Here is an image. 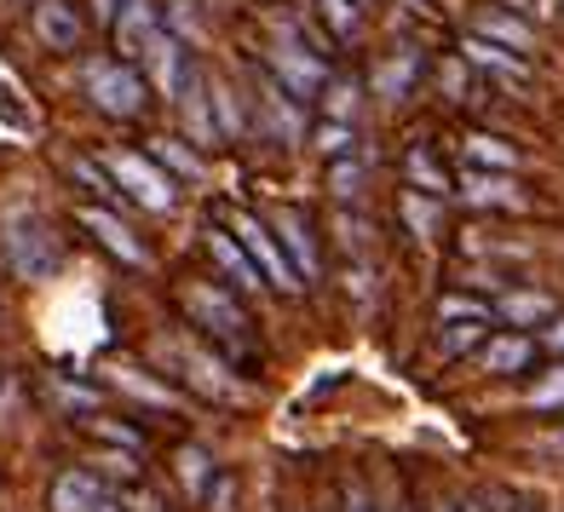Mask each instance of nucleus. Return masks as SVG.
<instances>
[{"instance_id":"obj_2","label":"nucleus","mask_w":564,"mask_h":512,"mask_svg":"<svg viewBox=\"0 0 564 512\" xmlns=\"http://www.w3.org/2000/svg\"><path fill=\"white\" fill-rule=\"evenodd\" d=\"M82 87H87V98L105 116H116V121H127V116H139L144 105H150V75H139L127 58H87L82 64Z\"/></svg>"},{"instance_id":"obj_3","label":"nucleus","mask_w":564,"mask_h":512,"mask_svg":"<svg viewBox=\"0 0 564 512\" xmlns=\"http://www.w3.org/2000/svg\"><path fill=\"white\" fill-rule=\"evenodd\" d=\"M178 299H185L191 323L208 340H219L225 351H248V312L237 305V294H225L214 283H185V288H178Z\"/></svg>"},{"instance_id":"obj_6","label":"nucleus","mask_w":564,"mask_h":512,"mask_svg":"<svg viewBox=\"0 0 564 512\" xmlns=\"http://www.w3.org/2000/svg\"><path fill=\"white\" fill-rule=\"evenodd\" d=\"M144 75H150V87H156L162 98H185V92H191V81H196L191 46L178 41L173 30H162L156 41L144 46Z\"/></svg>"},{"instance_id":"obj_26","label":"nucleus","mask_w":564,"mask_h":512,"mask_svg":"<svg viewBox=\"0 0 564 512\" xmlns=\"http://www.w3.org/2000/svg\"><path fill=\"white\" fill-rule=\"evenodd\" d=\"M208 98H214L219 139H242V133H248V116H242V105H237V92H230V81H208Z\"/></svg>"},{"instance_id":"obj_33","label":"nucleus","mask_w":564,"mask_h":512,"mask_svg":"<svg viewBox=\"0 0 564 512\" xmlns=\"http://www.w3.org/2000/svg\"><path fill=\"white\" fill-rule=\"evenodd\" d=\"M317 150L323 156H346L351 150V121H323L317 127Z\"/></svg>"},{"instance_id":"obj_28","label":"nucleus","mask_w":564,"mask_h":512,"mask_svg":"<svg viewBox=\"0 0 564 512\" xmlns=\"http://www.w3.org/2000/svg\"><path fill=\"white\" fill-rule=\"evenodd\" d=\"M496 312L484 299H473V294H444L438 299V323H490Z\"/></svg>"},{"instance_id":"obj_36","label":"nucleus","mask_w":564,"mask_h":512,"mask_svg":"<svg viewBox=\"0 0 564 512\" xmlns=\"http://www.w3.org/2000/svg\"><path fill=\"white\" fill-rule=\"evenodd\" d=\"M438 87H444L449 98H467V58H449V64L438 69Z\"/></svg>"},{"instance_id":"obj_31","label":"nucleus","mask_w":564,"mask_h":512,"mask_svg":"<svg viewBox=\"0 0 564 512\" xmlns=\"http://www.w3.org/2000/svg\"><path fill=\"white\" fill-rule=\"evenodd\" d=\"M473 346H484V323H444V351L467 357Z\"/></svg>"},{"instance_id":"obj_32","label":"nucleus","mask_w":564,"mask_h":512,"mask_svg":"<svg viewBox=\"0 0 564 512\" xmlns=\"http://www.w3.org/2000/svg\"><path fill=\"white\" fill-rule=\"evenodd\" d=\"M530 408H564V369H547L530 386Z\"/></svg>"},{"instance_id":"obj_20","label":"nucleus","mask_w":564,"mask_h":512,"mask_svg":"<svg viewBox=\"0 0 564 512\" xmlns=\"http://www.w3.org/2000/svg\"><path fill=\"white\" fill-rule=\"evenodd\" d=\"M403 178H409V190H426V196H449V190H455V178L444 173V162L432 156L426 144H415V150L403 156Z\"/></svg>"},{"instance_id":"obj_35","label":"nucleus","mask_w":564,"mask_h":512,"mask_svg":"<svg viewBox=\"0 0 564 512\" xmlns=\"http://www.w3.org/2000/svg\"><path fill=\"white\" fill-rule=\"evenodd\" d=\"M328 116H335V121L357 116V81H335V92H328Z\"/></svg>"},{"instance_id":"obj_15","label":"nucleus","mask_w":564,"mask_h":512,"mask_svg":"<svg viewBox=\"0 0 564 512\" xmlns=\"http://www.w3.org/2000/svg\"><path fill=\"white\" fill-rule=\"evenodd\" d=\"M530 357H535V340L512 328V335H490V340L478 346V369L484 374H524Z\"/></svg>"},{"instance_id":"obj_40","label":"nucleus","mask_w":564,"mask_h":512,"mask_svg":"<svg viewBox=\"0 0 564 512\" xmlns=\"http://www.w3.org/2000/svg\"><path fill=\"white\" fill-rule=\"evenodd\" d=\"M121 506H127V512H162L156 495H139V490H133V495H121Z\"/></svg>"},{"instance_id":"obj_14","label":"nucleus","mask_w":564,"mask_h":512,"mask_svg":"<svg viewBox=\"0 0 564 512\" xmlns=\"http://www.w3.org/2000/svg\"><path fill=\"white\" fill-rule=\"evenodd\" d=\"M208 253L219 260V271H225V276H237V288H242V294L271 288V283H265V271L253 265V253H248L237 237H230V230H208Z\"/></svg>"},{"instance_id":"obj_13","label":"nucleus","mask_w":564,"mask_h":512,"mask_svg":"<svg viewBox=\"0 0 564 512\" xmlns=\"http://www.w3.org/2000/svg\"><path fill=\"white\" fill-rule=\"evenodd\" d=\"M460 58L478 64L484 75H496V81H507V87H530V64L519 53H507V46H496V41H484V35L460 41Z\"/></svg>"},{"instance_id":"obj_7","label":"nucleus","mask_w":564,"mask_h":512,"mask_svg":"<svg viewBox=\"0 0 564 512\" xmlns=\"http://www.w3.org/2000/svg\"><path fill=\"white\" fill-rule=\"evenodd\" d=\"M105 167L127 185V196L139 201V208H150V214H167L173 208V178L156 167V162H144V156H127V150H110L105 156Z\"/></svg>"},{"instance_id":"obj_46","label":"nucleus","mask_w":564,"mask_h":512,"mask_svg":"<svg viewBox=\"0 0 564 512\" xmlns=\"http://www.w3.org/2000/svg\"><path fill=\"white\" fill-rule=\"evenodd\" d=\"M380 512H409V506H403V501H387V506H380Z\"/></svg>"},{"instance_id":"obj_37","label":"nucleus","mask_w":564,"mask_h":512,"mask_svg":"<svg viewBox=\"0 0 564 512\" xmlns=\"http://www.w3.org/2000/svg\"><path fill=\"white\" fill-rule=\"evenodd\" d=\"M98 467H105L110 478H139V467H133V455H127V449H116V455H98Z\"/></svg>"},{"instance_id":"obj_11","label":"nucleus","mask_w":564,"mask_h":512,"mask_svg":"<svg viewBox=\"0 0 564 512\" xmlns=\"http://www.w3.org/2000/svg\"><path fill=\"white\" fill-rule=\"evenodd\" d=\"M75 219H82V225L93 230V237H98V242H105V248L116 253L121 265H150V248H144V242L133 237V230H127V219H116L110 208H82Z\"/></svg>"},{"instance_id":"obj_16","label":"nucleus","mask_w":564,"mask_h":512,"mask_svg":"<svg viewBox=\"0 0 564 512\" xmlns=\"http://www.w3.org/2000/svg\"><path fill=\"white\" fill-rule=\"evenodd\" d=\"M473 35H484V41H496V46H507V53H519V58H530L535 53V30L519 18V12H501V7H490V12H478V23H473Z\"/></svg>"},{"instance_id":"obj_8","label":"nucleus","mask_w":564,"mask_h":512,"mask_svg":"<svg viewBox=\"0 0 564 512\" xmlns=\"http://www.w3.org/2000/svg\"><path fill=\"white\" fill-rule=\"evenodd\" d=\"M116 30V53L133 64V58H144V46L162 35V12H156V0H127L121 7V18L110 23Z\"/></svg>"},{"instance_id":"obj_45","label":"nucleus","mask_w":564,"mask_h":512,"mask_svg":"<svg viewBox=\"0 0 564 512\" xmlns=\"http://www.w3.org/2000/svg\"><path fill=\"white\" fill-rule=\"evenodd\" d=\"M432 512H467V506H455V501H438V506H432Z\"/></svg>"},{"instance_id":"obj_42","label":"nucleus","mask_w":564,"mask_h":512,"mask_svg":"<svg viewBox=\"0 0 564 512\" xmlns=\"http://www.w3.org/2000/svg\"><path fill=\"white\" fill-rule=\"evenodd\" d=\"M542 340H547V346L564 357V323H547V328H542Z\"/></svg>"},{"instance_id":"obj_43","label":"nucleus","mask_w":564,"mask_h":512,"mask_svg":"<svg viewBox=\"0 0 564 512\" xmlns=\"http://www.w3.org/2000/svg\"><path fill=\"white\" fill-rule=\"evenodd\" d=\"M542 449H553V455H564V432H547V438H542Z\"/></svg>"},{"instance_id":"obj_22","label":"nucleus","mask_w":564,"mask_h":512,"mask_svg":"<svg viewBox=\"0 0 564 512\" xmlns=\"http://www.w3.org/2000/svg\"><path fill=\"white\" fill-rule=\"evenodd\" d=\"M415 75H421V53H392L387 64L375 69V92L387 98V105H398V98H409V87H415Z\"/></svg>"},{"instance_id":"obj_19","label":"nucleus","mask_w":564,"mask_h":512,"mask_svg":"<svg viewBox=\"0 0 564 512\" xmlns=\"http://www.w3.org/2000/svg\"><path fill=\"white\" fill-rule=\"evenodd\" d=\"M398 214H403V225H409V237H438L444 230V196H426V190H403L398 196Z\"/></svg>"},{"instance_id":"obj_30","label":"nucleus","mask_w":564,"mask_h":512,"mask_svg":"<svg viewBox=\"0 0 564 512\" xmlns=\"http://www.w3.org/2000/svg\"><path fill=\"white\" fill-rule=\"evenodd\" d=\"M156 156L173 167V173H185V178H202V162H196V150L191 144H178V139H156Z\"/></svg>"},{"instance_id":"obj_27","label":"nucleus","mask_w":564,"mask_h":512,"mask_svg":"<svg viewBox=\"0 0 564 512\" xmlns=\"http://www.w3.org/2000/svg\"><path fill=\"white\" fill-rule=\"evenodd\" d=\"M312 12L328 23V35H340V41H351L364 30V7H357V0H312Z\"/></svg>"},{"instance_id":"obj_41","label":"nucleus","mask_w":564,"mask_h":512,"mask_svg":"<svg viewBox=\"0 0 564 512\" xmlns=\"http://www.w3.org/2000/svg\"><path fill=\"white\" fill-rule=\"evenodd\" d=\"M121 7H127V0H93V18H98V23H116Z\"/></svg>"},{"instance_id":"obj_25","label":"nucleus","mask_w":564,"mask_h":512,"mask_svg":"<svg viewBox=\"0 0 564 512\" xmlns=\"http://www.w3.org/2000/svg\"><path fill=\"white\" fill-rule=\"evenodd\" d=\"M460 150H467L473 167H490V173H512V167H519V150H512L507 139H496V133H467Z\"/></svg>"},{"instance_id":"obj_17","label":"nucleus","mask_w":564,"mask_h":512,"mask_svg":"<svg viewBox=\"0 0 564 512\" xmlns=\"http://www.w3.org/2000/svg\"><path fill=\"white\" fill-rule=\"evenodd\" d=\"M178 363H185V369H178V374H185L191 386H202V392H208V397H225V403H237V397H248V386H237V374H225V369L214 363L208 351H178Z\"/></svg>"},{"instance_id":"obj_1","label":"nucleus","mask_w":564,"mask_h":512,"mask_svg":"<svg viewBox=\"0 0 564 512\" xmlns=\"http://www.w3.org/2000/svg\"><path fill=\"white\" fill-rule=\"evenodd\" d=\"M0 253H7L12 276H23V283H41V276L58 271V237L35 208H12L0 219Z\"/></svg>"},{"instance_id":"obj_44","label":"nucleus","mask_w":564,"mask_h":512,"mask_svg":"<svg viewBox=\"0 0 564 512\" xmlns=\"http://www.w3.org/2000/svg\"><path fill=\"white\" fill-rule=\"evenodd\" d=\"M93 512H127V506H121V501H110V495H105V501H98V506H93Z\"/></svg>"},{"instance_id":"obj_12","label":"nucleus","mask_w":564,"mask_h":512,"mask_svg":"<svg viewBox=\"0 0 564 512\" xmlns=\"http://www.w3.org/2000/svg\"><path fill=\"white\" fill-rule=\"evenodd\" d=\"M271 230H276V237H282V248H289V260L300 265V276H305V288H312L317 276H323V265H317V237H312V219H305L300 208H282Z\"/></svg>"},{"instance_id":"obj_21","label":"nucleus","mask_w":564,"mask_h":512,"mask_svg":"<svg viewBox=\"0 0 564 512\" xmlns=\"http://www.w3.org/2000/svg\"><path fill=\"white\" fill-rule=\"evenodd\" d=\"M98 501H105V478L93 472H64L53 483V512H93Z\"/></svg>"},{"instance_id":"obj_23","label":"nucleus","mask_w":564,"mask_h":512,"mask_svg":"<svg viewBox=\"0 0 564 512\" xmlns=\"http://www.w3.org/2000/svg\"><path fill=\"white\" fill-rule=\"evenodd\" d=\"M178 105H185V121H191V144H225L219 139V121H214V98H208V81H191V92L178 98Z\"/></svg>"},{"instance_id":"obj_10","label":"nucleus","mask_w":564,"mask_h":512,"mask_svg":"<svg viewBox=\"0 0 564 512\" xmlns=\"http://www.w3.org/2000/svg\"><path fill=\"white\" fill-rule=\"evenodd\" d=\"M460 201L467 208H524V190L512 185V173H490V167H467L460 173Z\"/></svg>"},{"instance_id":"obj_39","label":"nucleus","mask_w":564,"mask_h":512,"mask_svg":"<svg viewBox=\"0 0 564 512\" xmlns=\"http://www.w3.org/2000/svg\"><path fill=\"white\" fill-rule=\"evenodd\" d=\"M340 512H375V501H369V490H364V483H346Z\"/></svg>"},{"instance_id":"obj_18","label":"nucleus","mask_w":564,"mask_h":512,"mask_svg":"<svg viewBox=\"0 0 564 512\" xmlns=\"http://www.w3.org/2000/svg\"><path fill=\"white\" fill-rule=\"evenodd\" d=\"M173 472H178V483H185V495H191V501H208V495H214V483H219V460L202 449V444H178Z\"/></svg>"},{"instance_id":"obj_24","label":"nucleus","mask_w":564,"mask_h":512,"mask_svg":"<svg viewBox=\"0 0 564 512\" xmlns=\"http://www.w3.org/2000/svg\"><path fill=\"white\" fill-rule=\"evenodd\" d=\"M496 317L512 323V328H530V323H553V299L535 294V288H519V294H501Z\"/></svg>"},{"instance_id":"obj_9","label":"nucleus","mask_w":564,"mask_h":512,"mask_svg":"<svg viewBox=\"0 0 564 512\" xmlns=\"http://www.w3.org/2000/svg\"><path fill=\"white\" fill-rule=\"evenodd\" d=\"M30 23H35V35L53 46V53H75L82 35H87V23H82V12H75L69 0H35Z\"/></svg>"},{"instance_id":"obj_4","label":"nucleus","mask_w":564,"mask_h":512,"mask_svg":"<svg viewBox=\"0 0 564 512\" xmlns=\"http://www.w3.org/2000/svg\"><path fill=\"white\" fill-rule=\"evenodd\" d=\"M271 75L300 98V105L323 98V87H328V64L317 58V46H305V35L294 23H282V35L271 41Z\"/></svg>"},{"instance_id":"obj_38","label":"nucleus","mask_w":564,"mask_h":512,"mask_svg":"<svg viewBox=\"0 0 564 512\" xmlns=\"http://www.w3.org/2000/svg\"><path fill=\"white\" fill-rule=\"evenodd\" d=\"M173 35L178 41H185V35L196 41V7H191V0H178V7H173Z\"/></svg>"},{"instance_id":"obj_5","label":"nucleus","mask_w":564,"mask_h":512,"mask_svg":"<svg viewBox=\"0 0 564 512\" xmlns=\"http://www.w3.org/2000/svg\"><path fill=\"white\" fill-rule=\"evenodd\" d=\"M230 230H237V242L253 253V265L265 271V283H271V288H282V294H300V288H305L300 265L289 260V248H282V237H276L271 225H260L253 214H230Z\"/></svg>"},{"instance_id":"obj_47","label":"nucleus","mask_w":564,"mask_h":512,"mask_svg":"<svg viewBox=\"0 0 564 512\" xmlns=\"http://www.w3.org/2000/svg\"><path fill=\"white\" fill-rule=\"evenodd\" d=\"M357 7H369V0H357Z\"/></svg>"},{"instance_id":"obj_29","label":"nucleus","mask_w":564,"mask_h":512,"mask_svg":"<svg viewBox=\"0 0 564 512\" xmlns=\"http://www.w3.org/2000/svg\"><path fill=\"white\" fill-rule=\"evenodd\" d=\"M69 173L82 178L87 190H98V196H105V201H116V196H121V190H116V173H110L105 162H69Z\"/></svg>"},{"instance_id":"obj_34","label":"nucleus","mask_w":564,"mask_h":512,"mask_svg":"<svg viewBox=\"0 0 564 512\" xmlns=\"http://www.w3.org/2000/svg\"><path fill=\"white\" fill-rule=\"evenodd\" d=\"M328 185H335V196H357L364 190V162H335V173H328Z\"/></svg>"}]
</instances>
